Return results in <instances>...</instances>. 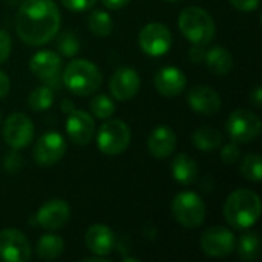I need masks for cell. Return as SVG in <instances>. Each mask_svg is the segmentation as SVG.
<instances>
[{
    "mask_svg": "<svg viewBox=\"0 0 262 262\" xmlns=\"http://www.w3.org/2000/svg\"><path fill=\"white\" fill-rule=\"evenodd\" d=\"M192 143L201 152H212L223 144V134L210 126L198 127L192 134Z\"/></svg>",
    "mask_w": 262,
    "mask_h": 262,
    "instance_id": "23",
    "label": "cell"
},
{
    "mask_svg": "<svg viewBox=\"0 0 262 262\" xmlns=\"http://www.w3.org/2000/svg\"><path fill=\"white\" fill-rule=\"evenodd\" d=\"M154 84L160 95L177 97L186 89L187 77L181 69H178L175 66H166V68H161L155 74Z\"/></svg>",
    "mask_w": 262,
    "mask_h": 262,
    "instance_id": "20",
    "label": "cell"
},
{
    "mask_svg": "<svg viewBox=\"0 0 262 262\" xmlns=\"http://www.w3.org/2000/svg\"><path fill=\"white\" fill-rule=\"evenodd\" d=\"M223 213L233 229H250L261 216V198L250 189H236L227 196Z\"/></svg>",
    "mask_w": 262,
    "mask_h": 262,
    "instance_id": "2",
    "label": "cell"
},
{
    "mask_svg": "<svg viewBox=\"0 0 262 262\" xmlns=\"http://www.w3.org/2000/svg\"><path fill=\"white\" fill-rule=\"evenodd\" d=\"M61 68L63 61L58 54L54 51H38L35 52L29 60V69L31 72L46 86L49 88H58L61 80Z\"/></svg>",
    "mask_w": 262,
    "mask_h": 262,
    "instance_id": "9",
    "label": "cell"
},
{
    "mask_svg": "<svg viewBox=\"0 0 262 262\" xmlns=\"http://www.w3.org/2000/svg\"><path fill=\"white\" fill-rule=\"evenodd\" d=\"M241 173L246 180L252 183H261L262 180V160L255 152L247 154L241 163Z\"/></svg>",
    "mask_w": 262,
    "mask_h": 262,
    "instance_id": "29",
    "label": "cell"
},
{
    "mask_svg": "<svg viewBox=\"0 0 262 262\" xmlns=\"http://www.w3.org/2000/svg\"><path fill=\"white\" fill-rule=\"evenodd\" d=\"M66 140L58 132H46L43 134L34 147V160L41 167H51L63 160L66 155Z\"/></svg>",
    "mask_w": 262,
    "mask_h": 262,
    "instance_id": "12",
    "label": "cell"
},
{
    "mask_svg": "<svg viewBox=\"0 0 262 262\" xmlns=\"http://www.w3.org/2000/svg\"><path fill=\"white\" fill-rule=\"evenodd\" d=\"M32 249L29 239L17 229L0 232V259L5 262H26L31 259Z\"/></svg>",
    "mask_w": 262,
    "mask_h": 262,
    "instance_id": "13",
    "label": "cell"
},
{
    "mask_svg": "<svg viewBox=\"0 0 262 262\" xmlns=\"http://www.w3.org/2000/svg\"><path fill=\"white\" fill-rule=\"evenodd\" d=\"M141 86V78L140 74L127 66L118 68L111 80H109V91L111 95L117 100V101H127L132 100Z\"/></svg>",
    "mask_w": 262,
    "mask_h": 262,
    "instance_id": "14",
    "label": "cell"
},
{
    "mask_svg": "<svg viewBox=\"0 0 262 262\" xmlns=\"http://www.w3.org/2000/svg\"><path fill=\"white\" fill-rule=\"evenodd\" d=\"M235 250H238V256L246 262L256 261L261 256V241L258 233L255 232H247L243 236H239V239L236 241V247Z\"/></svg>",
    "mask_w": 262,
    "mask_h": 262,
    "instance_id": "25",
    "label": "cell"
},
{
    "mask_svg": "<svg viewBox=\"0 0 262 262\" xmlns=\"http://www.w3.org/2000/svg\"><path fill=\"white\" fill-rule=\"evenodd\" d=\"M88 28L97 37H107L112 34L114 20L109 12L103 9H94L88 17Z\"/></svg>",
    "mask_w": 262,
    "mask_h": 262,
    "instance_id": "26",
    "label": "cell"
},
{
    "mask_svg": "<svg viewBox=\"0 0 262 262\" xmlns=\"http://www.w3.org/2000/svg\"><path fill=\"white\" fill-rule=\"evenodd\" d=\"M178 137L175 130L167 124H160L152 129L147 138V149L152 157L163 160L170 157L177 149Z\"/></svg>",
    "mask_w": 262,
    "mask_h": 262,
    "instance_id": "19",
    "label": "cell"
},
{
    "mask_svg": "<svg viewBox=\"0 0 262 262\" xmlns=\"http://www.w3.org/2000/svg\"><path fill=\"white\" fill-rule=\"evenodd\" d=\"M97 0H61V5L64 8H68L69 11H75V12H83L91 9L95 5Z\"/></svg>",
    "mask_w": 262,
    "mask_h": 262,
    "instance_id": "34",
    "label": "cell"
},
{
    "mask_svg": "<svg viewBox=\"0 0 262 262\" xmlns=\"http://www.w3.org/2000/svg\"><path fill=\"white\" fill-rule=\"evenodd\" d=\"M84 244L92 255L109 256L117 247V238L106 224H94L86 230Z\"/></svg>",
    "mask_w": 262,
    "mask_h": 262,
    "instance_id": "18",
    "label": "cell"
},
{
    "mask_svg": "<svg viewBox=\"0 0 262 262\" xmlns=\"http://www.w3.org/2000/svg\"><path fill=\"white\" fill-rule=\"evenodd\" d=\"M3 138L11 149H25L34 138L32 120L23 112H14L8 115L3 126Z\"/></svg>",
    "mask_w": 262,
    "mask_h": 262,
    "instance_id": "11",
    "label": "cell"
},
{
    "mask_svg": "<svg viewBox=\"0 0 262 262\" xmlns=\"http://www.w3.org/2000/svg\"><path fill=\"white\" fill-rule=\"evenodd\" d=\"M101 3L104 5V8L115 11V9H121L124 6H127L130 3V0H101Z\"/></svg>",
    "mask_w": 262,
    "mask_h": 262,
    "instance_id": "38",
    "label": "cell"
},
{
    "mask_svg": "<svg viewBox=\"0 0 262 262\" xmlns=\"http://www.w3.org/2000/svg\"><path fill=\"white\" fill-rule=\"evenodd\" d=\"M9 89H11V81H9V77L0 71V98L6 97L9 94Z\"/></svg>",
    "mask_w": 262,
    "mask_h": 262,
    "instance_id": "37",
    "label": "cell"
},
{
    "mask_svg": "<svg viewBox=\"0 0 262 262\" xmlns=\"http://www.w3.org/2000/svg\"><path fill=\"white\" fill-rule=\"evenodd\" d=\"M166 2H178V0H166Z\"/></svg>",
    "mask_w": 262,
    "mask_h": 262,
    "instance_id": "42",
    "label": "cell"
},
{
    "mask_svg": "<svg viewBox=\"0 0 262 262\" xmlns=\"http://www.w3.org/2000/svg\"><path fill=\"white\" fill-rule=\"evenodd\" d=\"M11 49H12L11 35L8 34V31H5V29L0 28V64H3L9 58Z\"/></svg>",
    "mask_w": 262,
    "mask_h": 262,
    "instance_id": "33",
    "label": "cell"
},
{
    "mask_svg": "<svg viewBox=\"0 0 262 262\" xmlns=\"http://www.w3.org/2000/svg\"><path fill=\"white\" fill-rule=\"evenodd\" d=\"M35 218L38 226H41L45 230L54 232L66 226L71 218V207L66 201L60 198L49 200L38 207Z\"/></svg>",
    "mask_w": 262,
    "mask_h": 262,
    "instance_id": "15",
    "label": "cell"
},
{
    "mask_svg": "<svg viewBox=\"0 0 262 262\" xmlns=\"http://www.w3.org/2000/svg\"><path fill=\"white\" fill-rule=\"evenodd\" d=\"M0 123H2V115H0Z\"/></svg>",
    "mask_w": 262,
    "mask_h": 262,
    "instance_id": "43",
    "label": "cell"
},
{
    "mask_svg": "<svg viewBox=\"0 0 262 262\" xmlns=\"http://www.w3.org/2000/svg\"><path fill=\"white\" fill-rule=\"evenodd\" d=\"M3 167L11 175L18 173L21 170V167H23V157L18 154V150L12 149L9 154L5 155V158H3Z\"/></svg>",
    "mask_w": 262,
    "mask_h": 262,
    "instance_id": "31",
    "label": "cell"
},
{
    "mask_svg": "<svg viewBox=\"0 0 262 262\" xmlns=\"http://www.w3.org/2000/svg\"><path fill=\"white\" fill-rule=\"evenodd\" d=\"M172 177L181 186H190L198 178V164L187 154H178L172 161Z\"/></svg>",
    "mask_w": 262,
    "mask_h": 262,
    "instance_id": "21",
    "label": "cell"
},
{
    "mask_svg": "<svg viewBox=\"0 0 262 262\" xmlns=\"http://www.w3.org/2000/svg\"><path fill=\"white\" fill-rule=\"evenodd\" d=\"M61 81L71 94L88 97L101 88L103 74L95 63L84 58H77L66 64L61 74Z\"/></svg>",
    "mask_w": 262,
    "mask_h": 262,
    "instance_id": "3",
    "label": "cell"
},
{
    "mask_svg": "<svg viewBox=\"0 0 262 262\" xmlns=\"http://www.w3.org/2000/svg\"><path fill=\"white\" fill-rule=\"evenodd\" d=\"M172 216L186 229H196L206 220V204L195 192H180L172 201Z\"/></svg>",
    "mask_w": 262,
    "mask_h": 262,
    "instance_id": "6",
    "label": "cell"
},
{
    "mask_svg": "<svg viewBox=\"0 0 262 262\" xmlns=\"http://www.w3.org/2000/svg\"><path fill=\"white\" fill-rule=\"evenodd\" d=\"M180 32L192 45H209L216 35V25L213 17L200 6H187L178 17Z\"/></svg>",
    "mask_w": 262,
    "mask_h": 262,
    "instance_id": "4",
    "label": "cell"
},
{
    "mask_svg": "<svg viewBox=\"0 0 262 262\" xmlns=\"http://www.w3.org/2000/svg\"><path fill=\"white\" fill-rule=\"evenodd\" d=\"M250 101L255 107H261L262 104V88L258 84L252 92H250Z\"/></svg>",
    "mask_w": 262,
    "mask_h": 262,
    "instance_id": "39",
    "label": "cell"
},
{
    "mask_svg": "<svg viewBox=\"0 0 262 262\" xmlns=\"http://www.w3.org/2000/svg\"><path fill=\"white\" fill-rule=\"evenodd\" d=\"M83 262H109V259H107V256H98V255H95V256H91V258H84Z\"/></svg>",
    "mask_w": 262,
    "mask_h": 262,
    "instance_id": "41",
    "label": "cell"
},
{
    "mask_svg": "<svg viewBox=\"0 0 262 262\" xmlns=\"http://www.w3.org/2000/svg\"><path fill=\"white\" fill-rule=\"evenodd\" d=\"M60 107H61V111H63L66 115H68L71 111H74V109H75V107H74V103H72L71 100H63V101H61V104H60Z\"/></svg>",
    "mask_w": 262,
    "mask_h": 262,
    "instance_id": "40",
    "label": "cell"
},
{
    "mask_svg": "<svg viewBox=\"0 0 262 262\" xmlns=\"http://www.w3.org/2000/svg\"><path fill=\"white\" fill-rule=\"evenodd\" d=\"M61 26V14L54 0H25L15 15V32L28 46L49 43Z\"/></svg>",
    "mask_w": 262,
    "mask_h": 262,
    "instance_id": "1",
    "label": "cell"
},
{
    "mask_svg": "<svg viewBox=\"0 0 262 262\" xmlns=\"http://www.w3.org/2000/svg\"><path fill=\"white\" fill-rule=\"evenodd\" d=\"M204 61L209 68L216 75H226L232 71L233 66V57L229 49L223 46H213L206 51L204 54Z\"/></svg>",
    "mask_w": 262,
    "mask_h": 262,
    "instance_id": "22",
    "label": "cell"
},
{
    "mask_svg": "<svg viewBox=\"0 0 262 262\" xmlns=\"http://www.w3.org/2000/svg\"><path fill=\"white\" fill-rule=\"evenodd\" d=\"M204 54H206V49L203 45H193L189 52V57L193 63H201L204 60Z\"/></svg>",
    "mask_w": 262,
    "mask_h": 262,
    "instance_id": "36",
    "label": "cell"
},
{
    "mask_svg": "<svg viewBox=\"0 0 262 262\" xmlns=\"http://www.w3.org/2000/svg\"><path fill=\"white\" fill-rule=\"evenodd\" d=\"M232 6L238 11L250 12L259 8V0H230Z\"/></svg>",
    "mask_w": 262,
    "mask_h": 262,
    "instance_id": "35",
    "label": "cell"
},
{
    "mask_svg": "<svg viewBox=\"0 0 262 262\" xmlns=\"http://www.w3.org/2000/svg\"><path fill=\"white\" fill-rule=\"evenodd\" d=\"M187 103L192 111L204 117H212L218 114L223 104L220 94L213 88L206 84L193 86L187 94Z\"/></svg>",
    "mask_w": 262,
    "mask_h": 262,
    "instance_id": "17",
    "label": "cell"
},
{
    "mask_svg": "<svg viewBox=\"0 0 262 262\" xmlns=\"http://www.w3.org/2000/svg\"><path fill=\"white\" fill-rule=\"evenodd\" d=\"M226 130L235 143H252L261 135V118L249 109H236L227 117Z\"/></svg>",
    "mask_w": 262,
    "mask_h": 262,
    "instance_id": "7",
    "label": "cell"
},
{
    "mask_svg": "<svg viewBox=\"0 0 262 262\" xmlns=\"http://www.w3.org/2000/svg\"><path fill=\"white\" fill-rule=\"evenodd\" d=\"M200 246L209 258H226L235 252L236 236L232 230L223 226H213L204 230Z\"/></svg>",
    "mask_w": 262,
    "mask_h": 262,
    "instance_id": "10",
    "label": "cell"
},
{
    "mask_svg": "<svg viewBox=\"0 0 262 262\" xmlns=\"http://www.w3.org/2000/svg\"><path fill=\"white\" fill-rule=\"evenodd\" d=\"M54 91L52 88L46 86L41 83V86H37L28 97V106L35 111V112H41V111H48L52 103H54Z\"/></svg>",
    "mask_w": 262,
    "mask_h": 262,
    "instance_id": "27",
    "label": "cell"
},
{
    "mask_svg": "<svg viewBox=\"0 0 262 262\" xmlns=\"http://www.w3.org/2000/svg\"><path fill=\"white\" fill-rule=\"evenodd\" d=\"M130 129L123 120H106L97 132V146L107 157H117L127 150L130 144Z\"/></svg>",
    "mask_w": 262,
    "mask_h": 262,
    "instance_id": "5",
    "label": "cell"
},
{
    "mask_svg": "<svg viewBox=\"0 0 262 262\" xmlns=\"http://www.w3.org/2000/svg\"><path fill=\"white\" fill-rule=\"evenodd\" d=\"M91 112L98 120H109L115 114V103L106 94H97L89 103Z\"/></svg>",
    "mask_w": 262,
    "mask_h": 262,
    "instance_id": "28",
    "label": "cell"
},
{
    "mask_svg": "<svg viewBox=\"0 0 262 262\" xmlns=\"http://www.w3.org/2000/svg\"><path fill=\"white\" fill-rule=\"evenodd\" d=\"M220 157H221V161L224 164H227V166L236 164L238 160H239V157H241V150L238 147V143L233 141V143H227L226 146H223Z\"/></svg>",
    "mask_w": 262,
    "mask_h": 262,
    "instance_id": "32",
    "label": "cell"
},
{
    "mask_svg": "<svg viewBox=\"0 0 262 262\" xmlns=\"http://www.w3.org/2000/svg\"><path fill=\"white\" fill-rule=\"evenodd\" d=\"M172 41L170 29L158 21L147 23L138 34V45L149 57H161L167 54L172 48Z\"/></svg>",
    "mask_w": 262,
    "mask_h": 262,
    "instance_id": "8",
    "label": "cell"
},
{
    "mask_svg": "<svg viewBox=\"0 0 262 262\" xmlns=\"http://www.w3.org/2000/svg\"><path fill=\"white\" fill-rule=\"evenodd\" d=\"M58 51L63 57H74L80 51V40L71 31L61 32L57 38Z\"/></svg>",
    "mask_w": 262,
    "mask_h": 262,
    "instance_id": "30",
    "label": "cell"
},
{
    "mask_svg": "<svg viewBox=\"0 0 262 262\" xmlns=\"http://www.w3.org/2000/svg\"><path fill=\"white\" fill-rule=\"evenodd\" d=\"M68 138L78 146H86L92 141L95 134V121L86 111L74 109L66 118Z\"/></svg>",
    "mask_w": 262,
    "mask_h": 262,
    "instance_id": "16",
    "label": "cell"
},
{
    "mask_svg": "<svg viewBox=\"0 0 262 262\" xmlns=\"http://www.w3.org/2000/svg\"><path fill=\"white\" fill-rule=\"evenodd\" d=\"M63 252H64V241L58 235L46 233L37 241L35 253L40 259L52 261V259L60 258Z\"/></svg>",
    "mask_w": 262,
    "mask_h": 262,
    "instance_id": "24",
    "label": "cell"
}]
</instances>
